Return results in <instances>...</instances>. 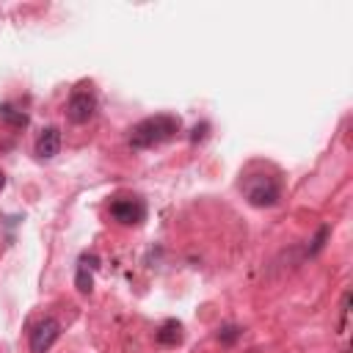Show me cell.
Instances as JSON below:
<instances>
[{"label": "cell", "mask_w": 353, "mask_h": 353, "mask_svg": "<svg viewBox=\"0 0 353 353\" xmlns=\"http://www.w3.org/2000/svg\"><path fill=\"white\" fill-rule=\"evenodd\" d=\"M328 237H331V226H328V223H323V226L317 229V234H314V237L309 240V251H306V254H309V256H314V254H320Z\"/></svg>", "instance_id": "obj_11"}, {"label": "cell", "mask_w": 353, "mask_h": 353, "mask_svg": "<svg viewBox=\"0 0 353 353\" xmlns=\"http://www.w3.org/2000/svg\"><path fill=\"white\" fill-rule=\"evenodd\" d=\"M240 190H243L245 201L256 210H268V207H276L281 201V179L276 174L245 171L240 176Z\"/></svg>", "instance_id": "obj_2"}, {"label": "cell", "mask_w": 353, "mask_h": 353, "mask_svg": "<svg viewBox=\"0 0 353 353\" xmlns=\"http://www.w3.org/2000/svg\"><path fill=\"white\" fill-rule=\"evenodd\" d=\"M58 152H61V130H58L55 124H50V127H44V130L36 135L33 154H36V160L47 163V160H52Z\"/></svg>", "instance_id": "obj_6"}, {"label": "cell", "mask_w": 353, "mask_h": 353, "mask_svg": "<svg viewBox=\"0 0 353 353\" xmlns=\"http://www.w3.org/2000/svg\"><path fill=\"white\" fill-rule=\"evenodd\" d=\"M97 113V91L91 83H80L66 102V116L72 124H88Z\"/></svg>", "instance_id": "obj_3"}, {"label": "cell", "mask_w": 353, "mask_h": 353, "mask_svg": "<svg viewBox=\"0 0 353 353\" xmlns=\"http://www.w3.org/2000/svg\"><path fill=\"white\" fill-rule=\"evenodd\" d=\"M94 270H97V256L94 254H80L77 268H74V287L80 295H88L94 290Z\"/></svg>", "instance_id": "obj_7"}, {"label": "cell", "mask_w": 353, "mask_h": 353, "mask_svg": "<svg viewBox=\"0 0 353 353\" xmlns=\"http://www.w3.org/2000/svg\"><path fill=\"white\" fill-rule=\"evenodd\" d=\"M179 130H182V119L176 113H154V116H146L138 124H132L127 141L135 152H146V149L168 143L171 138H176Z\"/></svg>", "instance_id": "obj_1"}, {"label": "cell", "mask_w": 353, "mask_h": 353, "mask_svg": "<svg viewBox=\"0 0 353 353\" xmlns=\"http://www.w3.org/2000/svg\"><path fill=\"white\" fill-rule=\"evenodd\" d=\"M110 218L121 226H141L146 221V201L141 196H119L110 201Z\"/></svg>", "instance_id": "obj_4"}, {"label": "cell", "mask_w": 353, "mask_h": 353, "mask_svg": "<svg viewBox=\"0 0 353 353\" xmlns=\"http://www.w3.org/2000/svg\"><path fill=\"white\" fill-rule=\"evenodd\" d=\"M207 130H210V124H207V121L196 124V127H193V135H190V141H201V138L207 135Z\"/></svg>", "instance_id": "obj_12"}, {"label": "cell", "mask_w": 353, "mask_h": 353, "mask_svg": "<svg viewBox=\"0 0 353 353\" xmlns=\"http://www.w3.org/2000/svg\"><path fill=\"white\" fill-rule=\"evenodd\" d=\"M215 336H218V342H221V345H234V342L243 336V328H240V325H234V323H226V325H221V328H218V334H215Z\"/></svg>", "instance_id": "obj_10"}, {"label": "cell", "mask_w": 353, "mask_h": 353, "mask_svg": "<svg viewBox=\"0 0 353 353\" xmlns=\"http://www.w3.org/2000/svg\"><path fill=\"white\" fill-rule=\"evenodd\" d=\"M154 339H157V345H163V347H176V345H182V339H185V328H182V323L179 320H165L157 331H154Z\"/></svg>", "instance_id": "obj_8"}, {"label": "cell", "mask_w": 353, "mask_h": 353, "mask_svg": "<svg viewBox=\"0 0 353 353\" xmlns=\"http://www.w3.org/2000/svg\"><path fill=\"white\" fill-rule=\"evenodd\" d=\"M0 119H3L6 124H11V127H25V124H28V113L19 110V108L11 105V102H3V105H0Z\"/></svg>", "instance_id": "obj_9"}, {"label": "cell", "mask_w": 353, "mask_h": 353, "mask_svg": "<svg viewBox=\"0 0 353 353\" xmlns=\"http://www.w3.org/2000/svg\"><path fill=\"white\" fill-rule=\"evenodd\" d=\"M58 336H61V323L55 317H41L28 334V347H30V353H50V347L58 342Z\"/></svg>", "instance_id": "obj_5"}, {"label": "cell", "mask_w": 353, "mask_h": 353, "mask_svg": "<svg viewBox=\"0 0 353 353\" xmlns=\"http://www.w3.org/2000/svg\"><path fill=\"white\" fill-rule=\"evenodd\" d=\"M3 185H6V176H3V171H0V190H3Z\"/></svg>", "instance_id": "obj_13"}]
</instances>
